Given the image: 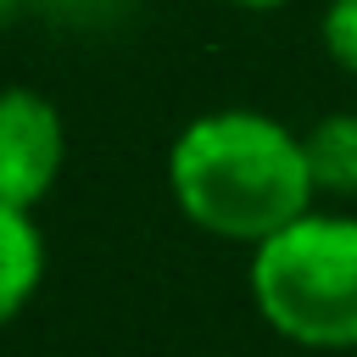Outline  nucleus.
<instances>
[{"label":"nucleus","mask_w":357,"mask_h":357,"mask_svg":"<svg viewBox=\"0 0 357 357\" xmlns=\"http://www.w3.org/2000/svg\"><path fill=\"white\" fill-rule=\"evenodd\" d=\"M178 212L218 234L262 245L312 212L307 145L262 112H206L167 151Z\"/></svg>","instance_id":"obj_1"},{"label":"nucleus","mask_w":357,"mask_h":357,"mask_svg":"<svg viewBox=\"0 0 357 357\" xmlns=\"http://www.w3.org/2000/svg\"><path fill=\"white\" fill-rule=\"evenodd\" d=\"M251 301L273 335L312 351H357V218L307 212L251 251Z\"/></svg>","instance_id":"obj_2"},{"label":"nucleus","mask_w":357,"mask_h":357,"mask_svg":"<svg viewBox=\"0 0 357 357\" xmlns=\"http://www.w3.org/2000/svg\"><path fill=\"white\" fill-rule=\"evenodd\" d=\"M67 156L61 117L33 89H0V206L33 212Z\"/></svg>","instance_id":"obj_3"},{"label":"nucleus","mask_w":357,"mask_h":357,"mask_svg":"<svg viewBox=\"0 0 357 357\" xmlns=\"http://www.w3.org/2000/svg\"><path fill=\"white\" fill-rule=\"evenodd\" d=\"M45 279V234L28 212L0 206V329L33 301Z\"/></svg>","instance_id":"obj_4"},{"label":"nucleus","mask_w":357,"mask_h":357,"mask_svg":"<svg viewBox=\"0 0 357 357\" xmlns=\"http://www.w3.org/2000/svg\"><path fill=\"white\" fill-rule=\"evenodd\" d=\"M312 184L329 195H357V112H329L301 134Z\"/></svg>","instance_id":"obj_5"},{"label":"nucleus","mask_w":357,"mask_h":357,"mask_svg":"<svg viewBox=\"0 0 357 357\" xmlns=\"http://www.w3.org/2000/svg\"><path fill=\"white\" fill-rule=\"evenodd\" d=\"M324 45H329V56H335L346 73H357V0H335V6H329V17H324Z\"/></svg>","instance_id":"obj_6"},{"label":"nucleus","mask_w":357,"mask_h":357,"mask_svg":"<svg viewBox=\"0 0 357 357\" xmlns=\"http://www.w3.org/2000/svg\"><path fill=\"white\" fill-rule=\"evenodd\" d=\"M229 6H245V11H273V6H284V0H229Z\"/></svg>","instance_id":"obj_7"},{"label":"nucleus","mask_w":357,"mask_h":357,"mask_svg":"<svg viewBox=\"0 0 357 357\" xmlns=\"http://www.w3.org/2000/svg\"><path fill=\"white\" fill-rule=\"evenodd\" d=\"M11 6H17V0H0V22H6V17H11Z\"/></svg>","instance_id":"obj_8"}]
</instances>
